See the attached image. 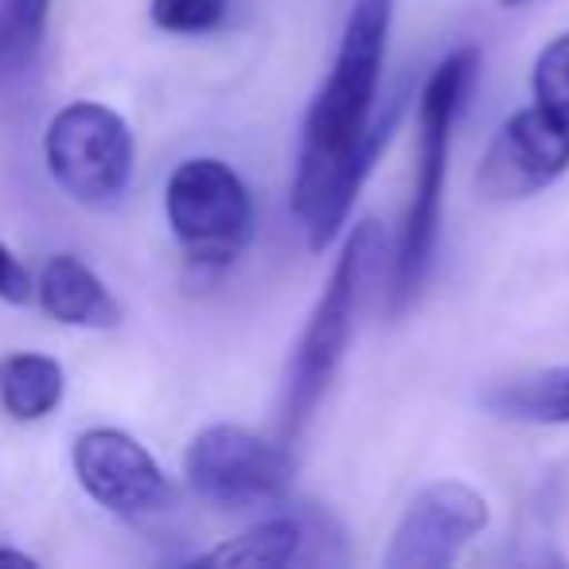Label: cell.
Listing matches in <instances>:
<instances>
[{
	"instance_id": "cell-1",
	"label": "cell",
	"mask_w": 569,
	"mask_h": 569,
	"mask_svg": "<svg viewBox=\"0 0 569 569\" xmlns=\"http://www.w3.org/2000/svg\"><path fill=\"white\" fill-rule=\"evenodd\" d=\"M390 17H395V0L351 4L340 56L305 118L293 211L309 230L312 250H325L343 230L359 188L398 126V106L379 121L371 118L382 63H387Z\"/></svg>"
},
{
	"instance_id": "cell-2",
	"label": "cell",
	"mask_w": 569,
	"mask_h": 569,
	"mask_svg": "<svg viewBox=\"0 0 569 569\" xmlns=\"http://www.w3.org/2000/svg\"><path fill=\"white\" fill-rule=\"evenodd\" d=\"M387 258V242H382V227L375 219L356 222V230L343 242V253L336 261L332 277H328L325 293H320L317 309H312L309 325H305L301 343L293 348L289 359V375H284V402H281V445L301 441L309 429L312 413H317L320 398L328 395L336 371L343 363V351L351 343V328H356L359 297L379 261Z\"/></svg>"
},
{
	"instance_id": "cell-3",
	"label": "cell",
	"mask_w": 569,
	"mask_h": 569,
	"mask_svg": "<svg viewBox=\"0 0 569 569\" xmlns=\"http://www.w3.org/2000/svg\"><path fill=\"white\" fill-rule=\"evenodd\" d=\"M480 74V51L460 48L449 59L433 67L426 79L418 102V180H413V199L406 211L402 242L395 253V305L402 309L421 289L433 261L437 227H441V196L445 176H449V144L460 113L468 106V94Z\"/></svg>"
},
{
	"instance_id": "cell-4",
	"label": "cell",
	"mask_w": 569,
	"mask_h": 569,
	"mask_svg": "<svg viewBox=\"0 0 569 569\" xmlns=\"http://www.w3.org/2000/svg\"><path fill=\"white\" fill-rule=\"evenodd\" d=\"M48 172L74 203L110 207L133 180V133L126 118L102 102H71L43 133Z\"/></svg>"
},
{
	"instance_id": "cell-5",
	"label": "cell",
	"mask_w": 569,
	"mask_h": 569,
	"mask_svg": "<svg viewBox=\"0 0 569 569\" xmlns=\"http://www.w3.org/2000/svg\"><path fill=\"white\" fill-rule=\"evenodd\" d=\"M164 214L176 242L199 266H230L253 234L250 191L214 157H191L168 176Z\"/></svg>"
},
{
	"instance_id": "cell-6",
	"label": "cell",
	"mask_w": 569,
	"mask_h": 569,
	"mask_svg": "<svg viewBox=\"0 0 569 569\" xmlns=\"http://www.w3.org/2000/svg\"><path fill=\"white\" fill-rule=\"evenodd\" d=\"M183 476L199 499L227 511L273 507L293 491V457L242 426H207L183 452Z\"/></svg>"
},
{
	"instance_id": "cell-7",
	"label": "cell",
	"mask_w": 569,
	"mask_h": 569,
	"mask_svg": "<svg viewBox=\"0 0 569 569\" xmlns=\"http://www.w3.org/2000/svg\"><path fill=\"white\" fill-rule=\"evenodd\" d=\"M491 522L488 499L465 480H437L410 499L382 553L390 569H445Z\"/></svg>"
},
{
	"instance_id": "cell-8",
	"label": "cell",
	"mask_w": 569,
	"mask_h": 569,
	"mask_svg": "<svg viewBox=\"0 0 569 569\" xmlns=\"http://www.w3.org/2000/svg\"><path fill=\"white\" fill-rule=\"evenodd\" d=\"M82 491L118 519H152L172 503V483L149 449L121 429H87L71 452Z\"/></svg>"
},
{
	"instance_id": "cell-9",
	"label": "cell",
	"mask_w": 569,
	"mask_h": 569,
	"mask_svg": "<svg viewBox=\"0 0 569 569\" xmlns=\"http://www.w3.org/2000/svg\"><path fill=\"white\" fill-rule=\"evenodd\" d=\"M569 172V126L542 106L519 110L496 129L476 172V188L491 203H515L546 191Z\"/></svg>"
},
{
	"instance_id": "cell-10",
	"label": "cell",
	"mask_w": 569,
	"mask_h": 569,
	"mask_svg": "<svg viewBox=\"0 0 569 569\" xmlns=\"http://www.w3.org/2000/svg\"><path fill=\"white\" fill-rule=\"evenodd\" d=\"M36 301L43 305L51 320L67 328H90V332H110L121 325L118 297L106 289V281L74 253H56L40 269L36 281Z\"/></svg>"
},
{
	"instance_id": "cell-11",
	"label": "cell",
	"mask_w": 569,
	"mask_h": 569,
	"mask_svg": "<svg viewBox=\"0 0 569 569\" xmlns=\"http://www.w3.org/2000/svg\"><path fill=\"white\" fill-rule=\"evenodd\" d=\"M67 375L59 359L40 351H17L0 359V406L12 421H43L59 410Z\"/></svg>"
},
{
	"instance_id": "cell-12",
	"label": "cell",
	"mask_w": 569,
	"mask_h": 569,
	"mask_svg": "<svg viewBox=\"0 0 569 569\" xmlns=\"http://www.w3.org/2000/svg\"><path fill=\"white\" fill-rule=\"evenodd\" d=\"M496 418L527 421V426H569V367H546V371L522 375V379L499 382L483 395Z\"/></svg>"
},
{
	"instance_id": "cell-13",
	"label": "cell",
	"mask_w": 569,
	"mask_h": 569,
	"mask_svg": "<svg viewBox=\"0 0 569 569\" xmlns=\"http://www.w3.org/2000/svg\"><path fill=\"white\" fill-rule=\"evenodd\" d=\"M305 546H309V530H305V519L297 515H277V519H266L258 527L242 530L238 538H227L219 542L211 553H203L207 566H246V569H281L293 566V561L305 558Z\"/></svg>"
},
{
	"instance_id": "cell-14",
	"label": "cell",
	"mask_w": 569,
	"mask_h": 569,
	"mask_svg": "<svg viewBox=\"0 0 569 569\" xmlns=\"http://www.w3.org/2000/svg\"><path fill=\"white\" fill-rule=\"evenodd\" d=\"M51 0H0V79L17 74L40 51Z\"/></svg>"
},
{
	"instance_id": "cell-15",
	"label": "cell",
	"mask_w": 569,
	"mask_h": 569,
	"mask_svg": "<svg viewBox=\"0 0 569 569\" xmlns=\"http://www.w3.org/2000/svg\"><path fill=\"white\" fill-rule=\"evenodd\" d=\"M530 90H535V106L550 110L569 126V32L550 40L535 59L530 71Z\"/></svg>"
},
{
	"instance_id": "cell-16",
	"label": "cell",
	"mask_w": 569,
	"mask_h": 569,
	"mask_svg": "<svg viewBox=\"0 0 569 569\" xmlns=\"http://www.w3.org/2000/svg\"><path fill=\"white\" fill-rule=\"evenodd\" d=\"M230 0H152V24L172 36H207L227 20Z\"/></svg>"
},
{
	"instance_id": "cell-17",
	"label": "cell",
	"mask_w": 569,
	"mask_h": 569,
	"mask_svg": "<svg viewBox=\"0 0 569 569\" xmlns=\"http://www.w3.org/2000/svg\"><path fill=\"white\" fill-rule=\"evenodd\" d=\"M36 297V281L28 273V266L0 242V301L9 305H28Z\"/></svg>"
},
{
	"instance_id": "cell-18",
	"label": "cell",
	"mask_w": 569,
	"mask_h": 569,
	"mask_svg": "<svg viewBox=\"0 0 569 569\" xmlns=\"http://www.w3.org/2000/svg\"><path fill=\"white\" fill-rule=\"evenodd\" d=\"M0 566L32 569V566H36V558H32V553H24V550H17V546H4V542H0Z\"/></svg>"
},
{
	"instance_id": "cell-19",
	"label": "cell",
	"mask_w": 569,
	"mask_h": 569,
	"mask_svg": "<svg viewBox=\"0 0 569 569\" xmlns=\"http://www.w3.org/2000/svg\"><path fill=\"white\" fill-rule=\"evenodd\" d=\"M503 9H519V4H527V0H499Z\"/></svg>"
}]
</instances>
